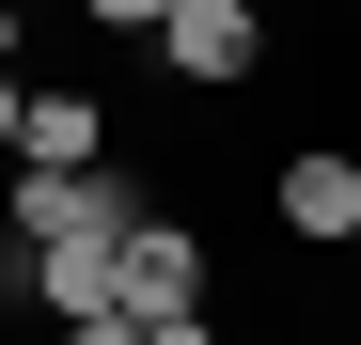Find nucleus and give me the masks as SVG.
Segmentation results:
<instances>
[{
	"label": "nucleus",
	"mask_w": 361,
	"mask_h": 345,
	"mask_svg": "<svg viewBox=\"0 0 361 345\" xmlns=\"http://www.w3.org/2000/svg\"><path fill=\"white\" fill-rule=\"evenodd\" d=\"M0 236H16L32 267L47 251H126L142 236V189L126 172H16V189H0Z\"/></svg>",
	"instance_id": "f257e3e1"
},
{
	"label": "nucleus",
	"mask_w": 361,
	"mask_h": 345,
	"mask_svg": "<svg viewBox=\"0 0 361 345\" xmlns=\"http://www.w3.org/2000/svg\"><path fill=\"white\" fill-rule=\"evenodd\" d=\"M157 63L189 79V94H235V79L267 63V0H173V16H157Z\"/></svg>",
	"instance_id": "f03ea898"
},
{
	"label": "nucleus",
	"mask_w": 361,
	"mask_h": 345,
	"mask_svg": "<svg viewBox=\"0 0 361 345\" xmlns=\"http://www.w3.org/2000/svg\"><path fill=\"white\" fill-rule=\"evenodd\" d=\"M110 314H204V236H189V220H142V236L126 251H110Z\"/></svg>",
	"instance_id": "7ed1b4c3"
},
{
	"label": "nucleus",
	"mask_w": 361,
	"mask_h": 345,
	"mask_svg": "<svg viewBox=\"0 0 361 345\" xmlns=\"http://www.w3.org/2000/svg\"><path fill=\"white\" fill-rule=\"evenodd\" d=\"M267 204H283V236H298V251H361V157H330V142H314V157H283V189H267Z\"/></svg>",
	"instance_id": "20e7f679"
},
{
	"label": "nucleus",
	"mask_w": 361,
	"mask_h": 345,
	"mask_svg": "<svg viewBox=\"0 0 361 345\" xmlns=\"http://www.w3.org/2000/svg\"><path fill=\"white\" fill-rule=\"evenodd\" d=\"M16 172H110V110L94 94H32L16 110Z\"/></svg>",
	"instance_id": "39448f33"
},
{
	"label": "nucleus",
	"mask_w": 361,
	"mask_h": 345,
	"mask_svg": "<svg viewBox=\"0 0 361 345\" xmlns=\"http://www.w3.org/2000/svg\"><path fill=\"white\" fill-rule=\"evenodd\" d=\"M79 16H94V32H142V47H157V16H173V0H79Z\"/></svg>",
	"instance_id": "423d86ee"
},
{
	"label": "nucleus",
	"mask_w": 361,
	"mask_h": 345,
	"mask_svg": "<svg viewBox=\"0 0 361 345\" xmlns=\"http://www.w3.org/2000/svg\"><path fill=\"white\" fill-rule=\"evenodd\" d=\"M63 345H142V314H110V299H94V314H63Z\"/></svg>",
	"instance_id": "0eeeda50"
},
{
	"label": "nucleus",
	"mask_w": 361,
	"mask_h": 345,
	"mask_svg": "<svg viewBox=\"0 0 361 345\" xmlns=\"http://www.w3.org/2000/svg\"><path fill=\"white\" fill-rule=\"evenodd\" d=\"M142 345H220V330H204V314H157V330H142Z\"/></svg>",
	"instance_id": "6e6552de"
},
{
	"label": "nucleus",
	"mask_w": 361,
	"mask_h": 345,
	"mask_svg": "<svg viewBox=\"0 0 361 345\" xmlns=\"http://www.w3.org/2000/svg\"><path fill=\"white\" fill-rule=\"evenodd\" d=\"M16 110H32V94H16V63H0V157H16Z\"/></svg>",
	"instance_id": "1a4fd4ad"
},
{
	"label": "nucleus",
	"mask_w": 361,
	"mask_h": 345,
	"mask_svg": "<svg viewBox=\"0 0 361 345\" xmlns=\"http://www.w3.org/2000/svg\"><path fill=\"white\" fill-rule=\"evenodd\" d=\"M0 299H16V267H0Z\"/></svg>",
	"instance_id": "9d476101"
}]
</instances>
